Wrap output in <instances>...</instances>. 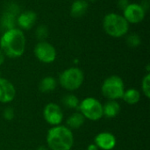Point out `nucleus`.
Returning a JSON list of instances; mask_svg holds the SVG:
<instances>
[{
    "label": "nucleus",
    "mask_w": 150,
    "mask_h": 150,
    "mask_svg": "<svg viewBox=\"0 0 150 150\" xmlns=\"http://www.w3.org/2000/svg\"><path fill=\"white\" fill-rule=\"evenodd\" d=\"M34 54L40 62L44 63H52L56 58V50L52 44L43 40L35 45Z\"/></svg>",
    "instance_id": "0eeeda50"
},
{
    "label": "nucleus",
    "mask_w": 150,
    "mask_h": 150,
    "mask_svg": "<svg viewBox=\"0 0 150 150\" xmlns=\"http://www.w3.org/2000/svg\"><path fill=\"white\" fill-rule=\"evenodd\" d=\"M146 16V11L143 7L135 3H130L123 11V17L129 24H139L143 21Z\"/></svg>",
    "instance_id": "6e6552de"
},
{
    "label": "nucleus",
    "mask_w": 150,
    "mask_h": 150,
    "mask_svg": "<svg viewBox=\"0 0 150 150\" xmlns=\"http://www.w3.org/2000/svg\"><path fill=\"white\" fill-rule=\"evenodd\" d=\"M35 33H36L37 39H39L40 41H43V40H45L47 39V37L48 35V30H47L46 25H41L37 27Z\"/></svg>",
    "instance_id": "4be33fe9"
},
{
    "label": "nucleus",
    "mask_w": 150,
    "mask_h": 150,
    "mask_svg": "<svg viewBox=\"0 0 150 150\" xmlns=\"http://www.w3.org/2000/svg\"><path fill=\"white\" fill-rule=\"evenodd\" d=\"M88 150H98V146L95 144V143H92V144H90L89 146H88Z\"/></svg>",
    "instance_id": "393cba45"
},
{
    "label": "nucleus",
    "mask_w": 150,
    "mask_h": 150,
    "mask_svg": "<svg viewBox=\"0 0 150 150\" xmlns=\"http://www.w3.org/2000/svg\"><path fill=\"white\" fill-rule=\"evenodd\" d=\"M4 58H5V55H4V54L2 52V50L0 49V66L4 63Z\"/></svg>",
    "instance_id": "a878e982"
},
{
    "label": "nucleus",
    "mask_w": 150,
    "mask_h": 150,
    "mask_svg": "<svg viewBox=\"0 0 150 150\" xmlns=\"http://www.w3.org/2000/svg\"><path fill=\"white\" fill-rule=\"evenodd\" d=\"M37 14L33 11H25L18 15L16 23L22 30H30L35 25Z\"/></svg>",
    "instance_id": "9b49d317"
},
{
    "label": "nucleus",
    "mask_w": 150,
    "mask_h": 150,
    "mask_svg": "<svg viewBox=\"0 0 150 150\" xmlns=\"http://www.w3.org/2000/svg\"><path fill=\"white\" fill-rule=\"evenodd\" d=\"M16 95L14 85L5 78H0V103L11 102Z\"/></svg>",
    "instance_id": "9d476101"
},
{
    "label": "nucleus",
    "mask_w": 150,
    "mask_h": 150,
    "mask_svg": "<svg viewBox=\"0 0 150 150\" xmlns=\"http://www.w3.org/2000/svg\"><path fill=\"white\" fill-rule=\"evenodd\" d=\"M15 25H16V14L6 11L3 14L2 18H1L2 28H4V30L5 32V31L11 30V29L16 28Z\"/></svg>",
    "instance_id": "2eb2a0df"
},
{
    "label": "nucleus",
    "mask_w": 150,
    "mask_h": 150,
    "mask_svg": "<svg viewBox=\"0 0 150 150\" xmlns=\"http://www.w3.org/2000/svg\"><path fill=\"white\" fill-rule=\"evenodd\" d=\"M95 144L98 149L103 150H112L116 146L115 136L108 132L99 133L95 138Z\"/></svg>",
    "instance_id": "f8f14e48"
},
{
    "label": "nucleus",
    "mask_w": 150,
    "mask_h": 150,
    "mask_svg": "<svg viewBox=\"0 0 150 150\" xmlns=\"http://www.w3.org/2000/svg\"><path fill=\"white\" fill-rule=\"evenodd\" d=\"M4 117L7 120H11L14 118V111L12 108L8 107L4 111Z\"/></svg>",
    "instance_id": "5701e85b"
},
{
    "label": "nucleus",
    "mask_w": 150,
    "mask_h": 150,
    "mask_svg": "<svg viewBox=\"0 0 150 150\" xmlns=\"http://www.w3.org/2000/svg\"><path fill=\"white\" fill-rule=\"evenodd\" d=\"M88 10V2L86 0H75L70 7V15L74 18L83 16Z\"/></svg>",
    "instance_id": "ddd939ff"
},
{
    "label": "nucleus",
    "mask_w": 150,
    "mask_h": 150,
    "mask_svg": "<svg viewBox=\"0 0 150 150\" xmlns=\"http://www.w3.org/2000/svg\"><path fill=\"white\" fill-rule=\"evenodd\" d=\"M63 105L69 109H77L79 106V99L73 94H68L63 97L62 100Z\"/></svg>",
    "instance_id": "6ab92c4d"
},
{
    "label": "nucleus",
    "mask_w": 150,
    "mask_h": 150,
    "mask_svg": "<svg viewBox=\"0 0 150 150\" xmlns=\"http://www.w3.org/2000/svg\"><path fill=\"white\" fill-rule=\"evenodd\" d=\"M141 37L135 33H130L127 36V44L131 47H137L140 46L141 44Z\"/></svg>",
    "instance_id": "aec40b11"
},
{
    "label": "nucleus",
    "mask_w": 150,
    "mask_h": 150,
    "mask_svg": "<svg viewBox=\"0 0 150 150\" xmlns=\"http://www.w3.org/2000/svg\"><path fill=\"white\" fill-rule=\"evenodd\" d=\"M56 85H57V82L55 78L52 76H46L40 81L39 84V90L43 93H47V92L53 91L56 88Z\"/></svg>",
    "instance_id": "dca6fc26"
},
{
    "label": "nucleus",
    "mask_w": 150,
    "mask_h": 150,
    "mask_svg": "<svg viewBox=\"0 0 150 150\" xmlns=\"http://www.w3.org/2000/svg\"><path fill=\"white\" fill-rule=\"evenodd\" d=\"M101 91L103 95L110 100L122 98L125 91L124 82L119 76H111L104 81Z\"/></svg>",
    "instance_id": "39448f33"
},
{
    "label": "nucleus",
    "mask_w": 150,
    "mask_h": 150,
    "mask_svg": "<svg viewBox=\"0 0 150 150\" xmlns=\"http://www.w3.org/2000/svg\"><path fill=\"white\" fill-rule=\"evenodd\" d=\"M122 98L124 99V101L126 103H127L129 105H134L140 101L141 94L135 89H129V90L124 91Z\"/></svg>",
    "instance_id": "a211bd4d"
},
{
    "label": "nucleus",
    "mask_w": 150,
    "mask_h": 150,
    "mask_svg": "<svg viewBox=\"0 0 150 150\" xmlns=\"http://www.w3.org/2000/svg\"><path fill=\"white\" fill-rule=\"evenodd\" d=\"M84 120L85 118L83 116L81 112H75L68 118L67 125L69 129H77L83 125Z\"/></svg>",
    "instance_id": "f3484780"
},
{
    "label": "nucleus",
    "mask_w": 150,
    "mask_h": 150,
    "mask_svg": "<svg viewBox=\"0 0 150 150\" xmlns=\"http://www.w3.org/2000/svg\"><path fill=\"white\" fill-rule=\"evenodd\" d=\"M103 28L109 36L112 38H121L127 34L129 23L123 15L111 12L105 16L103 19Z\"/></svg>",
    "instance_id": "7ed1b4c3"
},
{
    "label": "nucleus",
    "mask_w": 150,
    "mask_h": 150,
    "mask_svg": "<svg viewBox=\"0 0 150 150\" xmlns=\"http://www.w3.org/2000/svg\"><path fill=\"white\" fill-rule=\"evenodd\" d=\"M26 40L21 29L13 28L4 32L0 38V49L5 56L18 58L25 50Z\"/></svg>",
    "instance_id": "f257e3e1"
},
{
    "label": "nucleus",
    "mask_w": 150,
    "mask_h": 150,
    "mask_svg": "<svg viewBox=\"0 0 150 150\" xmlns=\"http://www.w3.org/2000/svg\"><path fill=\"white\" fill-rule=\"evenodd\" d=\"M43 116L45 120L54 127L60 125L63 120V112L61 107L54 103H49L45 106L43 110Z\"/></svg>",
    "instance_id": "1a4fd4ad"
},
{
    "label": "nucleus",
    "mask_w": 150,
    "mask_h": 150,
    "mask_svg": "<svg viewBox=\"0 0 150 150\" xmlns=\"http://www.w3.org/2000/svg\"><path fill=\"white\" fill-rule=\"evenodd\" d=\"M77 109L84 118L90 120H98L103 117V105L94 98H86L82 100Z\"/></svg>",
    "instance_id": "423d86ee"
},
{
    "label": "nucleus",
    "mask_w": 150,
    "mask_h": 150,
    "mask_svg": "<svg viewBox=\"0 0 150 150\" xmlns=\"http://www.w3.org/2000/svg\"><path fill=\"white\" fill-rule=\"evenodd\" d=\"M84 76L83 71L76 67H72L62 71L59 76L61 86L68 91H76L83 83Z\"/></svg>",
    "instance_id": "20e7f679"
},
{
    "label": "nucleus",
    "mask_w": 150,
    "mask_h": 150,
    "mask_svg": "<svg viewBox=\"0 0 150 150\" xmlns=\"http://www.w3.org/2000/svg\"><path fill=\"white\" fill-rule=\"evenodd\" d=\"M47 142L51 150H70L74 144L73 133L65 126H54L47 132Z\"/></svg>",
    "instance_id": "f03ea898"
},
{
    "label": "nucleus",
    "mask_w": 150,
    "mask_h": 150,
    "mask_svg": "<svg viewBox=\"0 0 150 150\" xmlns=\"http://www.w3.org/2000/svg\"><path fill=\"white\" fill-rule=\"evenodd\" d=\"M142 88L143 91L144 95L149 98H150V75L149 73H148L144 78L142 79Z\"/></svg>",
    "instance_id": "412c9836"
},
{
    "label": "nucleus",
    "mask_w": 150,
    "mask_h": 150,
    "mask_svg": "<svg viewBox=\"0 0 150 150\" xmlns=\"http://www.w3.org/2000/svg\"><path fill=\"white\" fill-rule=\"evenodd\" d=\"M120 112V105L115 100H110L103 105V116L112 119L115 118Z\"/></svg>",
    "instance_id": "4468645a"
},
{
    "label": "nucleus",
    "mask_w": 150,
    "mask_h": 150,
    "mask_svg": "<svg viewBox=\"0 0 150 150\" xmlns=\"http://www.w3.org/2000/svg\"><path fill=\"white\" fill-rule=\"evenodd\" d=\"M37 150H47V149L46 147H44V146H40V148H38Z\"/></svg>",
    "instance_id": "bb28decb"
},
{
    "label": "nucleus",
    "mask_w": 150,
    "mask_h": 150,
    "mask_svg": "<svg viewBox=\"0 0 150 150\" xmlns=\"http://www.w3.org/2000/svg\"><path fill=\"white\" fill-rule=\"evenodd\" d=\"M129 4L130 3H129L128 0H118V3H117L119 9H120L122 11H124Z\"/></svg>",
    "instance_id": "b1692460"
},
{
    "label": "nucleus",
    "mask_w": 150,
    "mask_h": 150,
    "mask_svg": "<svg viewBox=\"0 0 150 150\" xmlns=\"http://www.w3.org/2000/svg\"><path fill=\"white\" fill-rule=\"evenodd\" d=\"M87 1H90V2H94V1H96V0H87Z\"/></svg>",
    "instance_id": "cd10ccee"
}]
</instances>
